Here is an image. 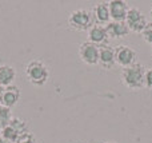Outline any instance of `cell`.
Here are the masks:
<instances>
[{"mask_svg":"<svg viewBox=\"0 0 152 143\" xmlns=\"http://www.w3.org/2000/svg\"><path fill=\"white\" fill-rule=\"evenodd\" d=\"M92 15H94V20L95 24L99 26H107L111 21V16H110V8H108V3L105 1H100L92 10Z\"/></svg>","mask_w":152,"mask_h":143,"instance_id":"obj_10","label":"cell"},{"mask_svg":"<svg viewBox=\"0 0 152 143\" xmlns=\"http://www.w3.org/2000/svg\"><path fill=\"white\" fill-rule=\"evenodd\" d=\"M1 92H3V87L0 86V95H1Z\"/></svg>","mask_w":152,"mask_h":143,"instance_id":"obj_19","label":"cell"},{"mask_svg":"<svg viewBox=\"0 0 152 143\" xmlns=\"http://www.w3.org/2000/svg\"><path fill=\"white\" fill-rule=\"evenodd\" d=\"M115 59L116 64H119L123 68L131 67L137 63V55L134 48L128 45H118L115 48Z\"/></svg>","mask_w":152,"mask_h":143,"instance_id":"obj_5","label":"cell"},{"mask_svg":"<svg viewBox=\"0 0 152 143\" xmlns=\"http://www.w3.org/2000/svg\"><path fill=\"white\" fill-rule=\"evenodd\" d=\"M19 99H20V88L12 84L3 88V92L0 95V104L11 110L18 104Z\"/></svg>","mask_w":152,"mask_h":143,"instance_id":"obj_9","label":"cell"},{"mask_svg":"<svg viewBox=\"0 0 152 143\" xmlns=\"http://www.w3.org/2000/svg\"><path fill=\"white\" fill-rule=\"evenodd\" d=\"M105 29H107V34L110 36V39H121V37L127 36L129 32L128 27L124 21H112L111 20L110 23L105 26Z\"/></svg>","mask_w":152,"mask_h":143,"instance_id":"obj_12","label":"cell"},{"mask_svg":"<svg viewBox=\"0 0 152 143\" xmlns=\"http://www.w3.org/2000/svg\"><path fill=\"white\" fill-rule=\"evenodd\" d=\"M0 143H12V142H10V141H7V139H4L1 135H0Z\"/></svg>","mask_w":152,"mask_h":143,"instance_id":"obj_18","label":"cell"},{"mask_svg":"<svg viewBox=\"0 0 152 143\" xmlns=\"http://www.w3.org/2000/svg\"><path fill=\"white\" fill-rule=\"evenodd\" d=\"M104 143H115V142H104Z\"/></svg>","mask_w":152,"mask_h":143,"instance_id":"obj_21","label":"cell"},{"mask_svg":"<svg viewBox=\"0 0 152 143\" xmlns=\"http://www.w3.org/2000/svg\"><path fill=\"white\" fill-rule=\"evenodd\" d=\"M99 64L105 70H111L116 64L115 48L111 45H104L99 50Z\"/></svg>","mask_w":152,"mask_h":143,"instance_id":"obj_11","label":"cell"},{"mask_svg":"<svg viewBox=\"0 0 152 143\" xmlns=\"http://www.w3.org/2000/svg\"><path fill=\"white\" fill-rule=\"evenodd\" d=\"M144 86L147 88H152V68L145 70L144 75Z\"/></svg>","mask_w":152,"mask_h":143,"instance_id":"obj_17","label":"cell"},{"mask_svg":"<svg viewBox=\"0 0 152 143\" xmlns=\"http://www.w3.org/2000/svg\"><path fill=\"white\" fill-rule=\"evenodd\" d=\"M151 55H152V48H151Z\"/></svg>","mask_w":152,"mask_h":143,"instance_id":"obj_22","label":"cell"},{"mask_svg":"<svg viewBox=\"0 0 152 143\" xmlns=\"http://www.w3.org/2000/svg\"><path fill=\"white\" fill-rule=\"evenodd\" d=\"M108 8L112 21H126L129 7L124 0H111L108 1Z\"/></svg>","mask_w":152,"mask_h":143,"instance_id":"obj_8","label":"cell"},{"mask_svg":"<svg viewBox=\"0 0 152 143\" xmlns=\"http://www.w3.org/2000/svg\"><path fill=\"white\" fill-rule=\"evenodd\" d=\"M26 76L29 83L42 87L50 79V70L42 60H31L26 66Z\"/></svg>","mask_w":152,"mask_h":143,"instance_id":"obj_2","label":"cell"},{"mask_svg":"<svg viewBox=\"0 0 152 143\" xmlns=\"http://www.w3.org/2000/svg\"><path fill=\"white\" fill-rule=\"evenodd\" d=\"M140 35H142L143 40H144L145 43H148V44L152 45V21H151V23H147L145 28L143 29Z\"/></svg>","mask_w":152,"mask_h":143,"instance_id":"obj_16","label":"cell"},{"mask_svg":"<svg viewBox=\"0 0 152 143\" xmlns=\"http://www.w3.org/2000/svg\"><path fill=\"white\" fill-rule=\"evenodd\" d=\"M124 23L127 24V27H128L129 31L142 34V31L145 28V26H147L148 21H147V19H145V15L139 10V8L129 7Z\"/></svg>","mask_w":152,"mask_h":143,"instance_id":"obj_4","label":"cell"},{"mask_svg":"<svg viewBox=\"0 0 152 143\" xmlns=\"http://www.w3.org/2000/svg\"><path fill=\"white\" fill-rule=\"evenodd\" d=\"M108 40H110V36L107 34L105 26L94 24L88 29V42L92 44L97 47H104V45H108Z\"/></svg>","mask_w":152,"mask_h":143,"instance_id":"obj_7","label":"cell"},{"mask_svg":"<svg viewBox=\"0 0 152 143\" xmlns=\"http://www.w3.org/2000/svg\"><path fill=\"white\" fill-rule=\"evenodd\" d=\"M16 79V71L13 67L8 64H1L0 66V86L3 88L12 86L13 80Z\"/></svg>","mask_w":152,"mask_h":143,"instance_id":"obj_13","label":"cell"},{"mask_svg":"<svg viewBox=\"0 0 152 143\" xmlns=\"http://www.w3.org/2000/svg\"><path fill=\"white\" fill-rule=\"evenodd\" d=\"M99 50L100 47L87 42H83L79 45V58L83 63L88 66H96L99 64Z\"/></svg>","mask_w":152,"mask_h":143,"instance_id":"obj_6","label":"cell"},{"mask_svg":"<svg viewBox=\"0 0 152 143\" xmlns=\"http://www.w3.org/2000/svg\"><path fill=\"white\" fill-rule=\"evenodd\" d=\"M15 143H37V139H36V136H35L34 134L28 131V133L21 134Z\"/></svg>","mask_w":152,"mask_h":143,"instance_id":"obj_15","label":"cell"},{"mask_svg":"<svg viewBox=\"0 0 152 143\" xmlns=\"http://www.w3.org/2000/svg\"><path fill=\"white\" fill-rule=\"evenodd\" d=\"M11 118H12L11 110L0 104V131L8 125V122L11 120Z\"/></svg>","mask_w":152,"mask_h":143,"instance_id":"obj_14","label":"cell"},{"mask_svg":"<svg viewBox=\"0 0 152 143\" xmlns=\"http://www.w3.org/2000/svg\"><path fill=\"white\" fill-rule=\"evenodd\" d=\"M150 15H151V19H152V7H151V10H150Z\"/></svg>","mask_w":152,"mask_h":143,"instance_id":"obj_20","label":"cell"},{"mask_svg":"<svg viewBox=\"0 0 152 143\" xmlns=\"http://www.w3.org/2000/svg\"><path fill=\"white\" fill-rule=\"evenodd\" d=\"M145 67L142 63H136L131 67L123 68L120 75L121 83L129 90H140L144 86Z\"/></svg>","mask_w":152,"mask_h":143,"instance_id":"obj_1","label":"cell"},{"mask_svg":"<svg viewBox=\"0 0 152 143\" xmlns=\"http://www.w3.org/2000/svg\"><path fill=\"white\" fill-rule=\"evenodd\" d=\"M94 24V15L88 10H75L68 16V27L74 31H88Z\"/></svg>","mask_w":152,"mask_h":143,"instance_id":"obj_3","label":"cell"}]
</instances>
